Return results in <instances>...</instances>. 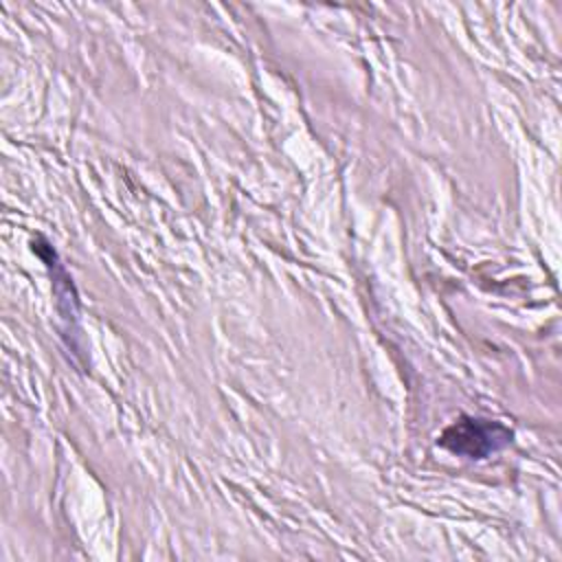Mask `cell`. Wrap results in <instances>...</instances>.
I'll list each match as a JSON object with an SVG mask.
<instances>
[{"mask_svg":"<svg viewBox=\"0 0 562 562\" xmlns=\"http://www.w3.org/2000/svg\"><path fill=\"white\" fill-rule=\"evenodd\" d=\"M509 441L512 430L507 426L481 417H461L439 437V446L468 459H483L505 448Z\"/></svg>","mask_w":562,"mask_h":562,"instance_id":"obj_1","label":"cell"}]
</instances>
